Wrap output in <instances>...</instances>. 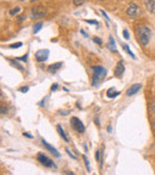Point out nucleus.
I'll return each mask as SVG.
<instances>
[{"mask_svg": "<svg viewBox=\"0 0 155 175\" xmlns=\"http://www.w3.org/2000/svg\"><path fill=\"white\" fill-rule=\"evenodd\" d=\"M136 33H137V41L140 42V44L143 46L148 45V43L150 42V37H152L150 29L146 25H140V26H137Z\"/></svg>", "mask_w": 155, "mask_h": 175, "instance_id": "f257e3e1", "label": "nucleus"}, {"mask_svg": "<svg viewBox=\"0 0 155 175\" xmlns=\"http://www.w3.org/2000/svg\"><path fill=\"white\" fill-rule=\"evenodd\" d=\"M91 69L93 72L92 85L97 86V85H98V82H100V81H103L105 79V76H106V74H108V72H106V69L103 66H93Z\"/></svg>", "mask_w": 155, "mask_h": 175, "instance_id": "f03ea898", "label": "nucleus"}, {"mask_svg": "<svg viewBox=\"0 0 155 175\" xmlns=\"http://www.w3.org/2000/svg\"><path fill=\"white\" fill-rule=\"evenodd\" d=\"M37 161L40 162L41 164H43L44 167H48V168H51V167H54V168H56L55 163H54V162H53V161H51L49 157H47L43 152L37 154Z\"/></svg>", "mask_w": 155, "mask_h": 175, "instance_id": "7ed1b4c3", "label": "nucleus"}, {"mask_svg": "<svg viewBox=\"0 0 155 175\" xmlns=\"http://www.w3.org/2000/svg\"><path fill=\"white\" fill-rule=\"evenodd\" d=\"M71 125L72 128L79 133H84L85 132V125L82 124V122L78 118V117H72L71 119Z\"/></svg>", "mask_w": 155, "mask_h": 175, "instance_id": "20e7f679", "label": "nucleus"}, {"mask_svg": "<svg viewBox=\"0 0 155 175\" xmlns=\"http://www.w3.org/2000/svg\"><path fill=\"white\" fill-rule=\"evenodd\" d=\"M140 7L136 5V4H134V3H131L129 6H128V8H127V14L129 16V17H132V18H135V17H137V16H140Z\"/></svg>", "mask_w": 155, "mask_h": 175, "instance_id": "39448f33", "label": "nucleus"}, {"mask_svg": "<svg viewBox=\"0 0 155 175\" xmlns=\"http://www.w3.org/2000/svg\"><path fill=\"white\" fill-rule=\"evenodd\" d=\"M35 57L38 62H45L49 57V50L48 49H41L38 50L36 54H35Z\"/></svg>", "mask_w": 155, "mask_h": 175, "instance_id": "423d86ee", "label": "nucleus"}, {"mask_svg": "<svg viewBox=\"0 0 155 175\" xmlns=\"http://www.w3.org/2000/svg\"><path fill=\"white\" fill-rule=\"evenodd\" d=\"M47 11H45V8L44 7H34L32 8V11H31V16L32 18H42L43 16H45Z\"/></svg>", "mask_w": 155, "mask_h": 175, "instance_id": "0eeeda50", "label": "nucleus"}, {"mask_svg": "<svg viewBox=\"0 0 155 175\" xmlns=\"http://www.w3.org/2000/svg\"><path fill=\"white\" fill-rule=\"evenodd\" d=\"M141 87H142L141 83H134V85H131L128 88V91H127V95L128 96H132L134 94H136L141 90Z\"/></svg>", "mask_w": 155, "mask_h": 175, "instance_id": "6e6552de", "label": "nucleus"}, {"mask_svg": "<svg viewBox=\"0 0 155 175\" xmlns=\"http://www.w3.org/2000/svg\"><path fill=\"white\" fill-rule=\"evenodd\" d=\"M124 70H125L124 63H123V61H119V62L117 63V67H116V69H115V75L117 76V77H122V75L124 74Z\"/></svg>", "mask_w": 155, "mask_h": 175, "instance_id": "1a4fd4ad", "label": "nucleus"}, {"mask_svg": "<svg viewBox=\"0 0 155 175\" xmlns=\"http://www.w3.org/2000/svg\"><path fill=\"white\" fill-rule=\"evenodd\" d=\"M42 143H43V145H44V147H45V148L48 149V150H49V151H50V152H51L53 155H54V156H56V157H60V156H61V155H60V152L57 151V150H56V149H55L54 147H51V145H50L49 143H48L47 141L42 139Z\"/></svg>", "mask_w": 155, "mask_h": 175, "instance_id": "9d476101", "label": "nucleus"}, {"mask_svg": "<svg viewBox=\"0 0 155 175\" xmlns=\"http://www.w3.org/2000/svg\"><path fill=\"white\" fill-rule=\"evenodd\" d=\"M144 4H146V7L149 12H155V0H144Z\"/></svg>", "mask_w": 155, "mask_h": 175, "instance_id": "9b49d317", "label": "nucleus"}, {"mask_svg": "<svg viewBox=\"0 0 155 175\" xmlns=\"http://www.w3.org/2000/svg\"><path fill=\"white\" fill-rule=\"evenodd\" d=\"M63 66V63L62 62H57V63H54V64H51V66H49V68H48V70H49V73H53V74H55L57 70L60 69V68Z\"/></svg>", "mask_w": 155, "mask_h": 175, "instance_id": "f8f14e48", "label": "nucleus"}, {"mask_svg": "<svg viewBox=\"0 0 155 175\" xmlns=\"http://www.w3.org/2000/svg\"><path fill=\"white\" fill-rule=\"evenodd\" d=\"M56 129H57V132L60 133V136L63 138V141H64V142H68V137L66 136V133H64V131H63V129H62V126H61V125H57Z\"/></svg>", "mask_w": 155, "mask_h": 175, "instance_id": "ddd939ff", "label": "nucleus"}, {"mask_svg": "<svg viewBox=\"0 0 155 175\" xmlns=\"http://www.w3.org/2000/svg\"><path fill=\"white\" fill-rule=\"evenodd\" d=\"M109 49H110L112 53H116V51H117V49H116L115 40H113V37H111V36H110V38H109Z\"/></svg>", "mask_w": 155, "mask_h": 175, "instance_id": "4468645a", "label": "nucleus"}, {"mask_svg": "<svg viewBox=\"0 0 155 175\" xmlns=\"http://www.w3.org/2000/svg\"><path fill=\"white\" fill-rule=\"evenodd\" d=\"M123 49H124L125 51H127V53H128V54L130 55V57H131V58H134V60H135V58H136V56H135V55H134V53H132V51L130 50L129 45H127V44H123Z\"/></svg>", "mask_w": 155, "mask_h": 175, "instance_id": "2eb2a0df", "label": "nucleus"}, {"mask_svg": "<svg viewBox=\"0 0 155 175\" xmlns=\"http://www.w3.org/2000/svg\"><path fill=\"white\" fill-rule=\"evenodd\" d=\"M42 26H43V23H42V22H40V23H36V24L34 25V30H32V32H34V33H37V32H38V31H40L41 29H42Z\"/></svg>", "mask_w": 155, "mask_h": 175, "instance_id": "dca6fc26", "label": "nucleus"}, {"mask_svg": "<svg viewBox=\"0 0 155 175\" xmlns=\"http://www.w3.org/2000/svg\"><path fill=\"white\" fill-rule=\"evenodd\" d=\"M118 94H121V93L119 92H113V88L108 91V96H109V98H115V96H117Z\"/></svg>", "mask_w": 155, "mask_h": 175, "instance_id": "f3484780", "label": "nucleus"}, {"mask_svg": "<svg viewBox=\"0 0 155 175\" xmlns=\"http://www.w3.org/2000/svg\"><path fill=\"white\" fill-rule=\"evenodd\" d=\"M21 7H14V8H12L11 10V11H10V14H11V16H16L18 12H21Z\"/></svg>", "mask_w": 155, "mask_h": 175, "instance_id": "a211bd4d", "label": "nucleus"}, {"mask_svg": "<svg viewBox=\"0 0 155 175\" xmlns=\"http://www.w3.org/2000/svg\"><path fill=\"white\" fill-rule=\"evenodd\" d=\"M82 160H84V162H85V166H86L87 172H91V168H90V162H88V160H87V157H86V156H82Z\"/></svg>", "mask_w": 155, "mask_h": 175, "instance_id": "6ab92c4d", "label": "nucleus"}, {"mask_svg": "<svg viewBox=\"0 0 155 175\" xmlns=\"http://www.w3.org/2000/svg\"><path fill=\"white\" fill-rule=\"evenodd\" d=\"M72 1H73V4L75 6H80V5H82L85 3V0H72Z\"/></svg>", "mask_w": 155, "mask_h": 175, "instance_id": "aec40b11", "label": "nucleus"}, {"mask_svg": "<svg viewBox=\"0 0 155 175\" xmlns=\"http://www.w3.org/2000/svg\"><path fill=\"white\" fill-rule=\"evenodd\" d=\"M123 37L125 38V40H129L130 38V35H129V31L125 29V30H123Z\"/></svg>", "mask_w": 155, "mask_h": 175, "instance_id": "412c9836", "label": "nucleus"}, {"mask_svg": "<svg viewBox=\"0 0 155 175\" xmlns=\"http://www.w3.org/2000/svg\"><path fill=\"white\" fill-rule=\"evenodd\" d=\"M22 46V42H18V43H14V44H11L10 48H12V49H17V48Z\"/></svg>", "mask_w": 155, "mask_h": 175, "instance_id": "4be33fe9", "label": "nucleus"}, {"mask_svg": "<svg viewBox=\"0 0 155 175\" xmlns=\"http://www.w3.org/2000/svg\"><path fill=\"white\" fill-rule=\"evenodd\" d=\"M93 41H94L97 44H99V45H102V43H103V42H102V40H99L98 37H93Z\"/></svg>", "mask_w": 155, "mask_h": 175, "instance_id": "5701e85b", "label": "nucleus"}, {"mask_svg": "<svg viewBox=\"0 0 155 175\" xmlns=\"http://www.w3.org/2000/svg\"><path fill=\"white\" fill-rule=\"evenodd\" d=\"M85 22H86V23H88V24H94V25H99V23H98V22H95V21H88V19H86Z\"/></svg>", "mask_w": 155, "mask_h": 175, "instance_id": "b1692460", "label": "nucleus"}, {"mask_svg": "<svg viewBox=\"0 0 155 175\" xmlns=\"http://www.w3.org/2000/svg\"><path fill=\"white\" fill-rule=\"evenodd\" d=\"M29 91V87H22V88H19V92H22V93H26Z\"/></svg>", "mask_w": 155, "mask_h": 175, "instance_id": "393cba45", "label": "nucleus"}, {"mask_svg": "<svg viewBox=\"0 0 155 175\" xmlns=\"http://www.w3.org/2000/svg\"><path fill=\"white\" fill-rule=\"evenodd\" d=\"M25 18H26L25 16H19L18 17V23H22L23 21H25Z\"/></svg>", "mask_w": 155, "mask_h": 175, "instance_id": "a878e982", "label": "nucleus"}, {"mask_svg": "<svg viewBox=\"0 0 155 175\" xmlns=\"http://www.w3.org/2000/svg\"><path fill=\"white\" fill-rule=\"evenodd\" d=\"M66 151H67V154H68V155H69V156H71L72 159H74V160H76V157L74 156V155H73V154H72V152H71V151H69L68 149H66Z\"/></svg>", "mask_w": 155, "mask_h": 175, "instance_id": "bb28decb", "label": "nucleus"}, {"mask_svg": "<svg viewBox=\"0 0 155 175\" xmlns=\"http://www.w3.org/2000/svg\"><path fill=\"white\" fill-rule=\"evenodd\" d=\"M99 155H100V150H97V152H95V159H97V161H99Z\"/></svg>", "mask_w": 155, "mask_h": 175, "instance_id": "cd10ccee", "label": "nucleus"}, {"mask_svg": "<svg viewBox=\"0 0 155 175\" xmlns=\"http://www.w3.org/2000/svg\"><path fill=\"white\" fill-rule=\"evenodd\" d=\"M50 90H51V91H56V90H57V83H54V85L51 86Z\"/></svg>", "mask_w": 155, "mask_h": 175, "instance_id": "c85d7f7f", "label": "nucleus"}, {"mask_svg": "<svg viewBox=\"0 0 155 175\" xmlns=\"http://www.w3.org/2000/svg\"><path fill=\"white\" fill-rule=\"evenodd\" d=\"M26 56H27V55H25L24 57H19V58H18V60H21V61H24V62H25V61H26V58H27Z\"/></svg>", "mask_w": 155, "mask_h": 175, "instance_id": "c756f323", "label": "nucleus"}, {"mask_svg": "<svg viewBox=\"0 0 155 175\" xmlns=\"http://www.w3.org/2000/svg\"><path fill=\"white\" fill-rule=\"evenodd\" d=\"M24 136H26L27 138H32V136H31V135H29V133H26V132H24Z\"/></svg>", "mask_w": 155, "mask_h": 175, "instance_id": "7c9ffc66", "label": "nucleus"}, {"mask_svg": "<svg viewBox=\"0 0 155 175\" xmlns=\"http://www.w3.org/2000/svg\"><path fill=\"white\" fill-rule=\"evenodd\" d=\"M102 14H103V16L105 17V19H109V17H108V14H106V13H105L104 11H102Z\"/></svg>", "mask_w": 155, "mask_h": 175, "instance_id": "2f4dec72", "label": "nucleus"}, {"mask_svg": "<svg viewBox=\"0 0 155 175\" xmlns=\"http://www.w3.org/2000/svg\"><path fill=\"white\" fill-rule=\"evenodd\" d=\"M111 130H112V129H111V126H108V131H109V132H111Z\"/></svg>", "mask_w": 155, "mask_h": 175, "instance_id": "473e14b6", "label": "nucleus"}, {"mask_svg": "<svg viewBox=\"0 0 155 175\" xmlns=\"http://www.w3.org/2000/svg\"><path fill=\"white\" fill-rule=\"evenodd\" d=\"M18 1H24V0H18ZM31 1H36V0H31Z\"/></svg>", "mask_w": 155, "mask_h": 175, "instance_id": "72a5a7b5", "label": "nucleus"}, {"mask_svg": "<svg viewBox=\"0 0 155 175\" xmlns=\"http://www.w3.org/2000/svg\"><path fill=\"white\" fill-rule=\"evenodd\" d=\"M103 1H105V0H103Z\"/></svg>", "mask_w": 155, "mask_h": 175, "instance_id": "f704fd0d", "label": "nucleus"}, {"mask_svg": "<svg viewBox=\"0 0 155 175\" xmlns=\"http://www.w3.org/2000/svg\"><path fill=\"white\" fill-rule=\"evenodd\" d=\"M154 125H155V123H154Z\"/></svg>", "mask_w": 155, "mask_h": 175, "instance_id": "c9c22d12", "label": "nucleus"}]
</instances>
